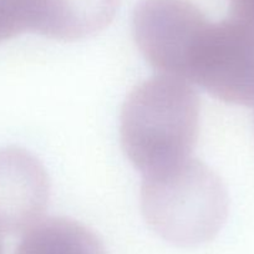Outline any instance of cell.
<instances>
[{
	"instance_id": "7",
	"label": "cell",
	"mask_w": 254,
	"mask_h": 254,
	"mask_svg": "<svg viewBox=\"0 0 254 254\" xmlns=\"http://www.w3.org/2000/svg\"><path fill=\"white\" fill-rule=\"evenodd\" d=\"M16 254H106L99 237L80 222L48 218L25 232Z\"/></svg>"
},
{
	"instance_id": "5",
	"label": "cell",
	"mask_w": 254,
	"mask_h": 254,
	"mask_svg": "<svg viewBox=\"0 0 254 254\" xmlns=\"http://www.w3.org/2000/svg\"><path fill=\"white\" fill-rule=\"evenodd\" d=\"M50 196L40 161L21 148L0 151V229L26 232L41 221Z\"/></svg>"
},
{
	"instance_id": "8",
	"label": "cell",
	"mask_w": 254,
	"mask_h": 254,
	"mask_svg": "<svg viewBox=\"0 0 254 254\" xmlns=\"http://www.w3.org/2000/svg\"><path fill=\"white\" fill-rule=\"evenodd\" d=\"M45 0H0V43L26 31L38 33Z\"/></svg>"
},
{
	"instance_id": "4",
	"label": "cell",
	"mask_w": 254,
	"mask_h": 254,
	"mask_svg": "<svg viewBox=\"0 0 254 254\" xmlns=\"http://www.w3.org/2000/svg\"><path fill=\"white\" fill-rule=\"evenodd\" d=\"M206 20L190 0H142L133 15V35L151 66L183 80L190 49Z\"/></svg>"
},
{
	"instance_id": "2",
	"label": "cell",
	"mask_w": 254,
	"mask_h": 254,
	"mask_svg": "<svg viewBox=\"0 0 254 254\" xmlns=\"http://www.w3.org/2000/svg\"><path fill=\"white\" fill-rule=\"evenodd\" d=\"M141 208L158 236L176 246L193 247L221 231L228 213V194L214 171L190 157L143 175Z\"/></svg>"
},
{
	"instance_id": "6",
	"label": "cell",
	"mask_w": 254,
	"mask_h": 254,
	"mask_svg": "<svg viewBox=\"0 0 254 254\" xmlns=\"http://www.w3.org/2000/svg\"><path fill=\"white\" fill-rule=\"evenodd\" d=\"M120 0H46L38 34L59 40H79L106 28Z\"/></svg>"
},
{
	"instance_id": "3",
	"label": "cell",
	"mask_w": 254,
	"mask_h": 254,
	"mask_svg": "<svg viewBox=\"0 0 254 254\" xmlns=\"http://www.w3.org/2000/svg\"><path fill=\"white\" fill-rule=\"evenodd\" d=\"M183 80L228 104L254 106L253 29L231 16L207 19L190 49Z\"/></svg>"
},
{
	"instance_id": "1",
	"label": "cell",
	"mask_w": 254,
	"mask_h": 254,
	"mask_svg": "<svg viewBox=\"0 0 254 254\" xmlns=\"http://www.w3.org/2000/svg\"><path fill=\"white\" fill-rule=\"evenodd\" d=\"M198 128V96L176 77L160 75L141 82L122 106V148L143 175L190 158Z\"/></svg>"
}]
</instances>
